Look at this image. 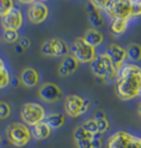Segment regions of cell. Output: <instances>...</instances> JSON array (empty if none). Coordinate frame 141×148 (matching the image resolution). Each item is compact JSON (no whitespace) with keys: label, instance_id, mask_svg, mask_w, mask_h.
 I'll list each match as a JSON object with an SVG mask.
<instances>
[{"label":"cell","instance_id":"6da1fadb","mask_svg":"<svg viewBox=\"0 0 141 148\" xmlns=\"http://www.w3.org/2000/svg\"><path fill=\"white\" fill-rule=\"evenodd\" d=\"M117 96L123 101L133 100L141 95V68L135 64H124L115 79Z\"/></svg>","mask_w":141,"mask_h":148},{"label":"cell","instance_id":"7a4b0ae2","mask_svg":"<svg viewBox=\"0 0 141 148\" xmlns=\"http://www.w3.org/2000/svg\"><path fill=\"white\" fill-rule=\"evenodd\" d=\"M91 72L95 75L96 81L103 83L115 81L118 75V70L112 64L106 52L97 55L96 59L91 63Z\"/></svg>","mask_w":141,"mask_h":148},{"label":"cell","instance_id":"3957f363","mask_svg":"<svg viewBox=\"0 0 141 148\" xmlns=\"http://www.w3.org/2000/svg\"><path fill=\"white\" fill-rule=\"evenodd\" d=\"M5 134H7L9 143L16 147L27 146L32 137V132L30 130L28 126L19 121L10 123L5 129Z\"/></svg>","mask_w":141,"mask_h":148},{"label":"cell","instance_id":"277c9868","mask_svg":"<svg viewBox=\"0 0 141 148\" xmlns=\"http://www.w3.org/2000/svg\"><path fill=\"white\" fill-rule=\"evenodd\" d=\"M46 118L45 109L36 102H27L21 107V119L27 126H35Z\"/></svg>","mask_w":141,"mask_h":148},{"label":"cell","instance_id":"5b68a950","mask_svg":"<svg viewBox=\"0 0 141 148\" xmlns=\"http://www.w3.org/2000/svg\"><path fill=\"white\" fill-rule=\"evenodd\" d=\"M70 55L77 59L78 63H84V64H88L93 63L96 59V49L90 46L88 44L84 41L82 37H78L73 41L72 46H70Z\"/></svg>","mask_w":141,"mask_h":148},{"label":"cell","instance_id":"8992f818","mask_svg":"<svg viewBox=\"0 0 141 148\" xmlns=\"http://www.w3.org/2000/svg\"><path fill=\"white\" fill-rule=\"evenodd\" d=\"M108 148H141V139L128 132L119 130L109 137Z\"/></svg>","mask_w":141,"mask_h":148},{"label":"cell","instance_id":"52a82bcc","mask_svg":"<svg viewBox=\"0 0 141 148\" xmlns=\"http://www.w3.org/2000/svg\"><path fill=\"white\" fill-rule=\"evenodd\" d=\"M105 13L112 19H128L132 18V1L131 0H112Z\"/></svg>","mask_w":141,"mask_h":148},{"label":"cell","instance_id":"ba28073f","mask_svg":"<svg viewBox=\"0 0 141 148\" xmlns=\"http://www.w3.org/2000/svg\"><path fill=\"white\" fill-rule=\"evenodd\" d=\"M62 96H63L62 89L55 83H44L39 88V97L44 102H48V103L58 102L62 98Z\"/></svg>","mask_w":141,"mask_h":148},{"label":"cell","instance_id":"9c48e42d","mask_svg":"<svg viewBox=\"0 0 141 148\" xmlns=\"http://www.w3.org/2000/svg\"><path fill=\"white\" fill-rule=\"evenodd\" d=\"M0 23H1V27L4 29L18 31L23 24V14L21 12V9L14 7L7 15L0 18Z\"/></svg>","mask_w":141,"mask_h":148},{"label":"cell","instance_id":"30bf717a","mask_svg":"<svg viewBox=\"0 0 141 148\" xmlns=\"http://www.w3.org/2000/svg\"><path fill=\"white\" fill-rule=\"evenodd\" d=\"M49 15V8L45 3H32L27 10L28 21L33 24H40L46 21Z\"/></svg>","mask_w":141,"mask_h":148},{"label":"cell","instance_id":"8fae6325","mask_svg":"<svg viewBox=\"0 0 141 148\" xmlns=\"http://www.w3.org/2000/svg\"><path fill=\"white\" fill-rule=\"evenodd\" d=\"M106 55L109 56L112 64L114 65V68L118 70L122 69V66L124 65V61L127 59V51L124 47L119 46L118 44H110L106 49Z\"/></svg>","mask_w":141,"mask_h":148},{"label":"cell","instance_id":"7c38bea8","mask_svg":"<svg viewBox=\"0 0 141 148\" xmlns=\"http://www.w3.org/2000/svg\"><path fill=\"white\" fill-rule=\"evenodd\" d=\"M85 98L78 95H68L64 100V110L66 114L70 118H77L82 115V106H84Z\"/></svg>","mask_w":141,"mask_h":148},{"label":"cell","instance_id":"4fadbf2b","mask_svg":"<svg viewBox=\"0 0 141 148\" xmlns=\"http://www.w3.org/2000/svg\"><path fill=\"white\" fill-rule=\"evenodd\" d=\"M19 82L26 87H35L40 82V75L33 68H24L19 74Z\"/></svg>","mask_w":141,"mask_h":148},{"label":"cell","instance_id":"5bb4252c","mask_svg":"<svg viewBox=\"0 0 141 148\" xmlns=\"http://www.w3.org/2000/svg\"><path fill=\"white\" fill-rule=\"evenodd\" d=\"M82 38H84V41L86 42V44H88L90 46H93V47H95V49L104 42L103 33L100 32L99 29H95V28L87 29L86 32H85V35H84Z\"/></svg>","mask_w":141,"mask_h":148},{"label":"cell","instance_id":"9a60e30c","mask_svg":"<svg viewBox=\"0 0 141 148\" xmlns=\"http://www.w3.org/2000/svg\"><path fill=\"white\" fill-rule=\"evenodd\" d=\"M87 13H88V21H90V23L93 24L95 29L104 26V17L102 14V10L95 8L91 3H88L87 5Z\"/></svg>","mask_w":141,"mask_h":148},{"label":"cell","instance_id":"2e32d148","mask_svg":"<svg viewBox=\"0 0 141 148\" xmlns=\"http://www.w3.org/2000/svg\"><path fill=\"white\" fill-rule=\"evenodd\" d=\"M46 124L50 126V129H59L66 124V115L60 112H53V114H49L46 115V118L44 120Z\"/></svg>","mask_w":141,"mask_h":148},{"label":"cell","instance_id":"e0dca14e","mask_svg":"<svg viewBox=\"0 0 141 148\" xmlns=\"http://www.w3.org/2000/svg\"><path fill=\"white\" fill-rule=\"evenodd\" d=\"M51 45H53V49H54V52H55V58H66L69 51V47H68V44H67L64 40L62 38H51L50 40Z\"/></svg>","mask_w":141,"mask_h":148},{"label":"cell","instance_id":"ac0fdd59","mask_svg":"<svg viewBox=\"0 0 141 148\" xmlns=\"http://www.w3.org/2000/svg\"><path fill=\"white\" fill-rule=\"evenodd\" d=\"M32 135L36 138V139L39 140H42V139H46V138H49L51 135V129L50 126H49L45 121L40 123V124L32 126Z\"/></svg>","mask_w":141,"mask_h":148},{"label":"cell","instance_id":"d6986e66","mask_svg":"<svg viewBox=\"0 0 141 148\" xmlns=\"http://www.w3.org/2000/svg\"><path fill=\"white\" fill-rule=\"evenodd\" d=\"M60 65H62L69 74H73L75 72H77L79 63L77 61V59L73 56V55L69 54V55H67L66 58H63V60H62V63H60Z\"/></svg>","mask_w":141,"mask_h":148},{"label":"cell","instance_id":"ffe728a7","mask_svg":"<svg viewBox=\"0 0 141 148\" xmlns=\"http://www.w3.org/2000/svg\"><path fill=\"white\" fill-rule=\"evenodd\" d=\"M128 28V19H113L110 24V31L114 35H123Z\"/></svg>","mask_w":141,"mask_h":148},{"label":"cell","instance_id":"44dd1931","mask_svg":"<svg viewBox=\"0 0 141 148\" xmlns=\"http://www.w3.org/2000/svg\"><path fill=\"white\" fill-rule=\"evenodd\" d=\"M127 51V59L132 61H140L141 60V45L140 44H131L126 49Z\"/></svg>","mask_w":141,"mask_h":148},{"label":"cell","instance_id":"7402d4cb","mask_svg":"<svg viewBox=\"0 0 141 148\" xmlns=\"http://www.w3.org/2000/svg\"><path fill=\"white\" fill-rule=\"evenodd\" d=\"M9 83H10V75H9V72L7 66H5L4 61L0 58V89L5 88Z\"/></svg>","mask_w":141,"mask_h":148},{"label":"cell","instance_id":"603a6c76","mask_svg":"<svg viewBox=\"0 0 141 148\" xmlns=\"http://www.w3.org/2000/svg\"><path fill=\"white\" fill-rule=\"evenodd\" d=\"M3 40L8 44H14L17 42L19 38V33L18 31H14V29H4V33H3Z\"/></svg>","mask_w":141,"mask_h":148},{"label":"cell","instance_id":"cb8c5ba5","mask_svg":"<svg viewBox=\"0 0 141 148\" xmlns=\"http://www.w3.org/2000/svg\"><path fill=\"white\" fill-rule=\"evenodd\" d=\"M14 8L13 0H0V18L7 15Z\"/></svg>","mask_w":141,"mask_h":148},{"label":"cell","instance_id":"d4e9b609","mask_svg":"<svg viewBox=\"0 0 141 148\" xmlns=\"http://www.w3.org/2000/svg\"><path fill=\"white\" fill-rule=\"evenodd\" d=\"M73 138H75L76 142H77V140H84V139H91V138H93V134H90L88 132L85 130L82 126H79V128L75 129Z\"/></svg>","mask_w":141,"mask_h":148},{"label":"cell","instance_id":"484cf974","mask_svg":"<svg viewBox=\"0 0 141 148\" xmlns=\"http://www.w3.org/2000/svg\"><path fill=\"white\" fill-rule=\"evenodd\" d=\"M12 115L10 105L5 101H0V120H5Z\"/></svg>","mask_w":141,"mask_h":148},{"label":"cell","instance_id":"4316f807","mask_svg":"<svg viewBox=\"0 0 141 148\" xmlns=\"http://www.w3.org/2000/svg\"><path fill=\"white\" fill-rule=\"evenodd\" d=\"M82 128H84L86 132H88L90 134H95V133H97L96 120H94V119L85 120V121L82 123Z\"/></svg>","mask_w":141,"mask_h":148},{"label":"cell","instance_id":"83f0119b","mask_svg":"<svg viewBox=\"0 0 141 148\" xmlns=\"http://www.w3.org/2000/svg\"><path fill=\"white\" fill-rule=\"evenodd\" d=\"M41 54L44 56H49V58H55V52L53 49V45H51L50 40L49 41H45L41 46Z\"/></svg>","mask_w":141,"mask_h":148},{"label":"cell","instance_id":"f1b7e54d","mask_svg":"<svg viewBox=\"0 0 141 148\" xmlns=\"http://www.w3.org/2000/svg\"><path fill=\"white\" fill-rule=\"evenodd\" d=\"M96 125H97V133L103 134L105 133L106 130L109 129V121L106 119H103V120H96Z\"/></svg>","mask_w":141,"mask_h":148},{"label":"cell","instance_id":"f546056e","mask_svg":"<svg viewBox=\"0 0 141 148\" xmlns=\"http://www.w3.org/2000/svg\"><path fill=\"white\" fill-rule=\"evenodd\" d=\"M91 4L94 5L95 8L100 9V10H105L106 8L109 7V0H91Z\"/></svg>","mask_w":141,"mask_h":148},{"label":"cell","instance_id":"4dcf8cb0","mask_svg":"<svg viewBox=\"0 0 141 148\" xmlns=\"http://www.w3.org/2000/svg\"><path fill=\"white\" fill-rule=\"evenodd\" d=\"M132 1V18L141 15V0H131Z\"/></svg>","mask_w":141,"mask_h":148},{"label":"cell","instance_id":"1f68e13d","mask_svg":"<svg viewBox=\"0 0 141 148\" xmlns=\"http://www.w3.org/2000/svg\"><path fill=\"white\" fill-rule=\"evenodd\" d=\"M91 142H93V148H102V146H103V138H102V134H100V133H95V134H93Z\"/></svg>","mask_w":141,"mask_h":148},{"label":"cell","instance_id":"d6a6232c","mask_svg":"<svg viewBox=\"0 0 141 148\" xmlns=\"http://www.w3.org/2000/svg\"><path fill=\"white\" fill-rule=\"evenodd\" d=\"M76 146H77V148H93V142H91V139L77 140Z\"/></svg>","mask_w":141,"mask_h":148},{"label":"cell","instance_id":"836d02e7","mask_svg":"<svg viewBox=\"0 0 141 148\" xmlns=\"http://www.w3.org/2000/svg\"><path fill=\"white\" fill-rule=\"evenodd\" d=\"M21 46H22L23 49H28L30 46H31V40L28 38V37H22V38L19 40V42H18Z\"/></svg>","mask_w":141,"mask_h":148},{"label":"cell","instance_id":"e575fe53","mask_svg":"<svg viewBox=\"0 0 141 148\" xmlns=\"http://www.w3.org/2000/svg\"><path fill=\"white\" fill-rule=\"evenodd\" d=\"M94 120H103V119H106V115H105V112L102 110H99V111H96V112L94 114Z\"/></svg>","mask_w":141,"mask_h":148},{"label":"cell","instance_id":"d590c367","mask_svg":"<svg viewBox=\"0 0 141 148\" xmlns=\"http://www.w3.org/2000/svg\"><path fill=\"white\" fill-rule=\"evenodd\" d=\"M88 107H90V100H87V98H85V102H84V106H82V115H84L85 112L88 110Z\"/></svg>","mask_w":141,"mask_h":148},{"label":"cell","instance_id":"8d00e7d4","mask_svg":"<svg viewBox=\"0 0 141 148\" xmlns=\"http://www.w3.org/2000/svg\"><path fill=\"white\" fill-rule=\"evenodd\" d=\"M14 51L18 52V54H23V51H24V49L19 44H17L16 46H14Z\"/></svg>","mask_w":141,"mask_h":148},{"label":"cell","instance_id":"74e56055","mask_svg":"<svg viewBox=\"0 0 141 148\" xmlns=\"http://www.w3.org/2000/svg\"><path fill=\"white\" fill-rule=\"evenodd\" d=\"M139 112H140V115H141V102H140V105H139Z\"/></svg>","mask_w":141,"mask_h":148},{"label":"cell","instance_id":"f35d334b","mask_svg":"<svg viewBox=\"0 0 141 148\" xmlns=\"http://www.w3.org/2000/svg\"><path fill=\"white\" fill-rule=\"evenodd\" d=\"M0 144H1V135H0Z\"/></svg>","mask_w":141,"mask_h":148},{"label":"cell","instance_id":"ab89813d","mask_svg":"<svg viewBox=\"0 0 141 148\" xmlns=\"http://www.w3.org/2000/svg\"><path fill=\"white\" fill-rule=\"evenodd\" d=\"M0 42H1V37H0Z\"/></svg>","mask_w":141,"mask_h":148}]
</instances>
